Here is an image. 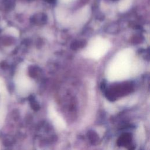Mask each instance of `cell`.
<instances>
[{"instance_id":"cell-1","label":"cell","mask_w":150,"mask_h":150,"mask_svg":"<svg viewBox=\"0 0 150 150\" xmlns=\"http://www.w3.org/2000/svg\"><path fill=\"white\" fill-rule=\"evenodd\" d=\"M134 52L131 49H125L114 57L106 70V77L110 81H117L129 77L136 70Z\"/></svg>"},{"instance_id":"cell-2","label":"cell","mask_w":150,"mask_h":150,"mask_svg":"<svg viewBox=\"0 0 150 150\" xmlns=\"http://www.w3.org/2000/svg\"><path fill=\"white\" fill-rule=\"evenodd\" d=\"M110 42L104 38H96L87 46L85 54L93 59L98 60L104 56L110 48Z\"/></svg>"},{"instance_id":"cell-3","label":"cell","mask_w":150,"mask_h":150,"mask_svg":"<svg viewBox=\"0 0 150 150\" xmlns=\"http://www.w3.org/2000/svg\"><path fill=\"white\" fill-rule=\"evenodd\" d=\"M48 115L54 127L57 129L62 130L65 128L66 123L62 117L57 112L54 107L51 104L48 107Z\"/></svg>"},{"instance_id":"cell-4","label":"cell","mask_w":150,"mask_h":150,"mask_svg":"<svg viewBox=\"0 0 150 150\" xmlns=\"http://www.w3.org/2000/svg\"><path fill=\"white\" fill-rule=\"evenodd\" d=\"M132 0H121L118 4V9L120 12H125L131 6Z\"/></svg>"},{"instance_id":"cell-5","label":"cell","mask_w":150,"mask_h":150,"mask_svg":"<svg viewBox=\"0 0 150 150\" xmlns=\"http://www.w3.org/2000/svg\"><path fill=\"white\" fill-rule=\"evenodd\" d=\"M62 1H64V2H69V1H70L71 0H62Z\"/></svg>"}]
</instances>
